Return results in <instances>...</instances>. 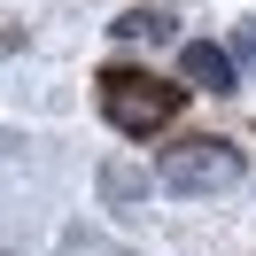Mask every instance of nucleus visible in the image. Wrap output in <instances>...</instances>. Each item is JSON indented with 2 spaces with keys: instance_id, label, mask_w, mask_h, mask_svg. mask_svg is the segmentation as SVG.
Instances as JSON below:
<instances>
[{
  "instance_id": "obj_5",
  "label": "nucleus",
  "mask_w": 256,
  "mask_h": 256,
  "mask_svg": "<svg viewBox=\"0 0 256 256\" xmlns=\"http://www.w3.org/2000/svg\"><path fill=\"white\" fill-rule=\"evenodd\" d=\"M101 194H109V202H140L148 178H140V171H101Z\"/></svg>"
},
{
  "instance_id": "obj_4",
  "label": "nucleus",
  "mask_w": 256,
  "mask_h": 256,
  "mask_svg": "<svg viewBox=\"0 0 256 256\" xmlns=\"http://www.w3.org/2000/svg\"><path fill=\"white\" fill-rule=\"evenodd\" d=\"M109 32L116 39H140V47H163V39H171V16H163V8H124Z\"/></svg>"
},
{
  "instance_id": "obj_6",
  "label": "nucleus",
  "mask_w": 256,
  "mask_h": 256,
  "mask_svg": "<svg viewBox=\"0 0 256 256\" xmlns=\"http://www.w3.org/2000/svg\"><path fill=\"white\" fill-rule=\"evenodd\" d=\"M233 54H240V62H256V24H240V32H233Z\"/></svg>"
},
{
  "instance_id": "obj_3",
  "label": "nucleus",
  "mask_w": 256,
  "mask_h": 256,
  "mask_svg": "<svg viewBox=\"0 0 256 256\" xmlns=\"http://www.w3.org/2000/svg\"><path fill=\"white\" fill-rule=\"evenodd\" d=\"M178 70H186V86H202V94H233V54L210 47V39H186V47H178Z\"/></svg>"
},
{
  "instance_id": "obj_2",
  "label": "nucleus",
  "mask_w": 256,
  "mask_h": 256,
  "mask_svg": "<svg viewBox=\"0 0 256 256\" xmlns=\"http://www.w3.org/2000/svg\"><path fill=\"white\" fill-rule=\"evenodd\" d=\"M240 148L233 140H186V148H171L163 156V186L171 194H225V186H240Z\"/></svg>"
},
{
  "instance_id": "obj_1",
  "label": "nucleus",
  "mask_w": 256,
  "mask_h": 256,
  "mask_svg": "<svg viewBox=\"0 0 256 256\" xmlns=\"http://www.w3.org/2000/svg\"><path fill=\"white\" fill-rule=\"evenodd\" d=\"M101 109H109V124L116 132H163L178 116V86H163V78H148V70H101Z\"/></svg>"
}]
</instances>
